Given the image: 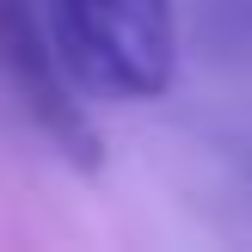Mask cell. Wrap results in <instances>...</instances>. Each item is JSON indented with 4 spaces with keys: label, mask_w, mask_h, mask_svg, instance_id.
<instances>
[{
    "label": "cell",
    "mask_w": 252,
    "mask_h": 252,
    "mask_svg": "<svg viewBox=\"0 0 252 252\" xmlns=\"http://www.w3.org/2000/svg\"><path fill=\"white\" fill-rule=\"evenodd\" d=\"M56 56L80 93L160 98L179 80V12L172 0H49Z\"/></svg>",
    "instance_id": "1"
},
{
    "label": "cell",
    "mask_w": 252,
    "mask_h": 252,
    "mask_svg": "<svg viewBox=\"0 0 252 252\" xmlns=\"http://www.w3.org/2000/svg\"><path fill=\"white\" fill-rule=\"evenodd\" d=\"M209 37H216L221 49H246L252 56V0H216Z\"/></svg>",
    "instance_id": "3"
},
{
    "label": "cell",
    "mask_w": 252,
    "mask_h": 252,
    "mask_svg": "<svg viewBox=\"0 0 252 252\" xmlns=\"http://www.w3.org/2000/svg\"><path fill=\"white\" fill-rule=\"evenodd\" d=\"M0 56H6V74H12V86H19L25 111L43 123V135L74 160V166L93 172L98 160H105V142H98L93 117H86V105H80L74 74L62 68V56L49 49L31 0H0Z\"/></svg>",
    "instance_id": "2"
}]
</instances>
